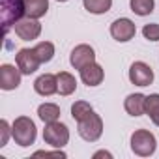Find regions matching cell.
<instances>
[{
	"label": "cell",
	"instance_id": "2e32d148",
	"mask_svg": "<svg viewBox=\"0 0 159 159\" xmlns=\"http://www.w3.org/2000/svg\"><path fill=\"white\" fill-rule=\"evenodd\" d=\"M25 6H26V17L41 19L49 11V0H25Z\"/></svg>",
	"mask_w": 159,
	"mask_h": 159
},
{
	"label": "cell",
	"instance_id": "6da1fadb",
	"mask_svg": "<svg viewBox=\"0 0 159 159\" xmlns=\"http://www.w3.org/2000/svg\"><path fill=\"white\" fill-rule=\"evenodd\" d=\"M11 137L15 140V144L26 148V146H32L36 142V137H38V129H36V124L28 118V116H19L15 118L13 125H11Z\"/></svg>",
	"mask_w": 159,
	"mask_h": 159
},
{
	"label": "cell",
	"instance_id": "277c9868",
	"mask_svg": "<svg viewBox=\"0 0 159 159\" xmlns=\"http://www.w3.org/2000/svg\"><path fill=\"white\" fill-rule=\"evenodd\" d=\"M43 140H45V144H49L52 148H64L69 142V129H67V125L58 122V120L45 124Z\"/></svg>",
	"mask_w": 159,
	"mask_h": 159
},
{
	"label": "cell",
	"instance_id": "484cf974",
	"mask_svg": "<svg viewBox=\"0 0 159 159\" xmlns=\"http://www.w3.org/2000/svg\"><path fill=\"white\" fill-rule=\"evenodd\" d=\"M94 157H112V153H109V152L101 150V152H96V153H94Z\"/></svg>",
	"mask_w": 159,
	"mask_h": 159
},
{
	"label": "cell",
	"instance_id": "4316f807",
	"mask_svg": "<svg viewBox=\"0 0 159 159\" xmlns=\"http://www.w3.org/2000/svg\"><path fill=\"white\" fill-rule=\"evenodd\" d=\"M150 118H152V122H153V124H155V125H157V127H159V111H157V112H155V114H152V116H150Z\"/></svg>",
	"mask_w": 159,
	"mask_h": 159
},
{
	"label": "cell",
	"instance_id": "44dd1931",
	"mask_svg": "<svg viewBox=\"0 0 159 159\" xmlns=\"http://www.w3.org/2000/svg\"><path fill=\"white\" fill-rule=\"evenodd\" d=\"M34 52L38 54V58H39L41 64H47V62H51L52 56H54V45H52L51 41H41V43H38V45L34 47Z\"/></svg>",
	"mask_w": 159,
	"mask_h": 159
},
{
	"label": "cell",
	"instance_id": "8fae6325",
	"mask_svg": "<svg viewBox=\"0 0 159 159\" xmlns=\"http://www.w3.org/2000/svg\"><path fill=\"white\" fill-rule=\"evenodd\" d=\"M13 30H15V34H17L23 41H32V39H36V38L41 34V25L38 23V19L26 17V19L17 21V23L13 25Z\"/></svg>",
	"mask_w": 159,
	"mask_h": 159
},
{
	"label": "cell",
	"instance_id": "4fadbf2b",
	"mask_svg": "<svg viewBox=\"0 0 159 159\" xmlns=\"http://www.w3.org/2000/svg\"><path fill=\"white\" fill-rule=\"evenodd\" d=\"M103 77H105V71L96 62H92V64H88L81 69V79L86 86H99L103 83Z\"/></svg>",
	"mask_w": 159,
	"mask_h": 159
},
{
	"label": "cell",
	"instance_id": "30bf717a",
	"mask_svg": "<svg viewBox=\"0 0 159 159\" xmlns=\"http://www.w3.org/2000/svg\"><path fill=\"white\" fill-rule=\"evenodd\" d=\"M21 69L11 66V64H2L0 66V88L2 90H15L21 84Z\"/></svg>",
	"mask_w": 159,
	"mask_h": 159
},
{
	"label": "cell",
	"instance_id": "9c48e42d",
	"mask_svg": "<svg viewBox=\"0 0 159 159\" xmlns=\"http://www.w3.org/2000/svg\"><path fill=\"white\" fill-rule=\"evenodd\" d=\"M15 64H17V67L21 69L23 75H32V73L38 71L41 62H39L38 54L34 52V49H21L15 54Z\"/></svg>",
	"mask_w": 159,
	"mask_h": 159
},
{
	"label": "cell",
	"instance_id": "5bb4252c",
	"mask_svg": "<svg viewBox=\"0 0 159 159\" xmlns=\"http://www.w3.org/2000/svg\"><path fill=\"white\" fill-rule=\"evenodd\" d=\"M144 103H146V96L144 94H129L124 101V107L127 111V114L131 116H142L144 114Z\"/></svg>",
	"mask_w": 159,
	"mask_h": 159
},
{
	"label": "cell",
	"instance_id": "cb8c5ba5",
	"mask_svg": "<svg viewBox=\"0 0 159 159\" xmlns=\"http://www.w3.org/2000/svg\"><path fill=\"white\" fill-rule=\"evenodd\" d=\"M11 135V127L6 120H0V146H6L8 144V139Z\"/></svg>",
	"mask_w": 159,
	"mask_h": 159
},
{
	"label": "cell",
	"instance_id": "7402d4cb",
	"mask_svg": "<svg viewBox=\"0 0 159 159\" xmlns=\"http://www.w3.org/2000/svg\"><path fill=\"white\" fill-rule=\"evenodd\" d=\"M159 111V94H150L146 96V103H144V114L152 116Z\"/></svg>",
	"mask_w": 159,
	"mask_h": 159
},
{
	"label": "cell",
	"instance_id": "ac0fdd59",
	"mask_svg": "<svg viewBox=\"0 0 159 159\" xmlns=\"http://www.w3.org/2000/svg\"><path fill=\"white\" fill-rule=\"evenodd\" d=\"M129 8L135 15L139 17H146L153 11L155 8V0H129Z\"/></svg>",
	"mask_w": 159,
	"mask_h": 159
},
{
	"label": "cell",
	"instance_id": "52a82bcc",
	"mask_svg": "<svg viewBox=\"0 0 159 159\" xmlns=\"http://www.w3.org/2000/svg\"><path fill=\"white\" fill-rule=\"evenodd\" d=\"M69 62H71V66H73L75 69L81 71L84 66L96 62V51H94L90 45L81 43V45H77V47L71 51V54H69Z\"/></svg>",
	"mask_w": 159,
	"mask_h": 159
},
{
	"label": "cell",
	"instance_id": "ba28073f",
	"mask_svg": "<svg viewBox=\"0 0 159 159\" xmlns=\"http://www.w3.org/2000/svg\"><path fill=\"white\" fill-rule=\"evenodd\" d=\"M135 34H137V28H135V23L131 19L122 17V19H116L111 25V36L120 43H125V41L133 39Z\"/></svg>",
	"mask_w": 159,
	"mask_h": 159
},
{
	"label": "cell",
	"instance_id": "e0dca14e",
	"mask_svg": "<svg viewBox=\"0 0 159 159\" xmlns=\"http://www.w3.org/2000/svg\"><path fill=\"white\" fill-rule=\"evenodd\" d=\"M38 116H39L45 124L56 122V120L60 118V107L54 105V103H43V105L38 107Z\"/></svg>",
	"mask_w": 159,
	"mask_h": 159
},
{
	"label": "cell",
	"instance_id": "ffe728a7",
	"mask_svg": "<svg viewBox=\"0 0 159 159\" xmlns=\"http://www.w3.org/2000/svg\"><path fill=\"white\" fill-rule=\"evenodd\" d=\"M83 4H84L86 11H90L94 15H101L111 10L112 0H83Z\"/></svg>",
	"mask_w": 159,
	"mask_h": 159
},
{
	"label": "cell",
	"instance_id": "d4e9b609",
	"mask_svg": "<svg viewBox=\"0 0 159 159\" xmlns=\"http://www.w3.org/2000/svg\"><path fill=\"white\" fill-rule=\"evenodd\" d=\"M34 157H66V153L62 152V148H58L56 152H36Z\"/></svg>",
	"mask_w": 159,
	"mask_h": 159
},
{
	"label": "cell",
	"instance_id": "83f0119b",
	"mask_svg": "<svg viewBox=\"0 0 159 159\" xmlns=\"http://www.w3.org/2000/svg\"><path fill=\"white\" fill-rule=\"evenodd\" d=\"M56 2H67V0H56Z\"/></svg>",
	"mask_w": 159,
	"mask_h": 159
},
{
	"label": "cell",
	"instance_id": "7c38bea8",
	"mask_svg": "<svg viewBox=\"0 0 159 159\" xmlns=\"http://www.w3.org/2000/svg\"><path fill=\"white\" fill-rule=\"evenodd\" d=\"M34 90L39 96H43V98H49V96L56 94L58 92V79H56V75H51V73L39 75L34 81Z\"/></svg>",
	"mask_w": 159,
	"mask_h": 159
},
{
	"label": "cell",
	"instance_id": "d6986e66",
	"mask_svg": "<svg viewBox=\"0 0 159 159\" xmlns=\"http://www.w3.org/2000/svg\"><path fill=\"white\" fill-rule=\"evenodd\" d=\"M92 112H94V109H92V105L88 101H75L71 105V116H73V120L77 124L83 122L84 118H88Z\"/></svg>",
	"mask_w": 159,
	"mask_h": 159
},
{
	"label": "cell",
	"instance_id": "9a60e30c",
	"mask_svg": "<svg viewBox=\"0 0 159 159\" xmlns=\"http://www.w3.org/2000/svg\"><path fill=\"white\" fill-rule=\"evenodd\" d=\"M58 79V94L60 96H71L75 90H77V81H75V77L67 71H60L56 75Z\"/></svg>",
	"mask_w": 159,
	"mask_h": 159
},
{
	"label": "cell",
	"instance_id": "603a6c76",
	"mask_svg": "<svg viewBox=\"0 0 159 159\" xmlns=\"http://www.w3.org/2000/svg\"><path fill=\"white\" fill-rule=\"evenodd\" d=\"M142 36L148 41H159V23H148V25H144Z\"/></svg>",
	"mask_w": 159,
	"mask_h": 159
},
{
	"label": "cell",
	"instance_id": "7a4b0ae2",
	"mask_svg": "<svg viewBox=\"0 0 159 159\" xmlns=\"http://www.w3.org/2000/svg\"><path fill=\"white\" fill-rule=\"evenodd\" d=\"M0 10H2L0 13H2L4 34H8L10 28H13V25L23 19V15H26L25 0H0Z\"/></svg>",
	"mask_w": 159,
	"mask_h": 159
},
{
	"label": "cell",
	"instance_id": "3957f363",
	"mask_svg": "<svg viewBox=\"0 0 159 159\" xmlns=\"http://www.w3.org/2000/svg\"><path fill=\"white\" fill-rule=\"evenodd\" d=\"M131 150L135 155H140V157H150L155 153L157 150V140H155V135L150 133L148 129H137L133 135H131Z\"/></svg>",
	"mask_w": 159,
	"mask_h": 159
},
{
	"label": "cell",
	"instance_id": "5b68a950",
	"mask_svg": "<svg viewBox=\"0 0 159 159\" xmlns=\"http://www.w3.org/2000/svg\"><path fill=\"white\" fill-rule=\"evenodd\" d=\"M81 139H84L86 142H96L101 135H103V120L99 114L92 112L88 118H84L83 122H79V127H77Z\"/></svg>",
	"mask_w": 159,
	"mask_h": 159
},
{
	"label": "cell",
	"instance_id": "8992f818",
	"mask_svg": "<svg viewBox=\"0 0 159 159\" xmlns=\"http://www.w3.org/2000/svg\"><path fill=\"white\" fill-rule=\"evenodd\" d=\"M129 81L135 86H150L153 83V69L144 62H133L129 67Z\"/></svg>",
	"mask_w": 159,
	"mask_h": 159
}]
</instances>
